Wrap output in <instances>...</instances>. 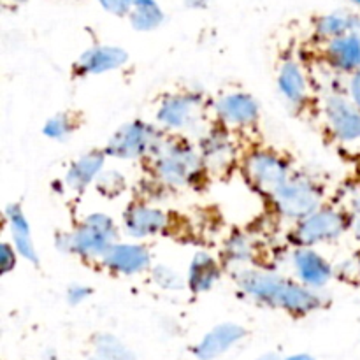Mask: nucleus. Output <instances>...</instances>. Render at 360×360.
I'll use <instances>...</instances> for the list:
<instances>
[{
	"mask_svg": "<svg viewBox=\"0 0 360 360\" xmlns=\"http://www.w3.org/2000/svg\"><path fill=\"white\" fill-rule=\"evenodd\" d=\"M102 267L122 276H136V274L151 271V253L148 246L141 243L118 241L105 252L101 259Z\"/></svg>",
	"mask_w": 360,
	"mask_h": 360,
	"instance_id": "nucleus-11",
	"label": "nucleus"
},
{
	"mask_svg": "<svg viewBox=\"0 0 360 360\" xmlns=\"http://www.w3.org/2000/svg\"><path fill=\"white\" fill-rule=\"evenodd\" d=\"M137 32H153L165 21L164 9L157 0H137L132 13L127 18Z\"/></svg>",
	"mask_w": 360,
	"mask_h": 360,
	"instance_id": "nucleus-23",
	"label": "nucleus"
},
{
	"mask_svg": "<svg viewBox=\"0 0 360 360\" xmlns=\"http://www.w3.org/2000/svg\"><path fill=\"white\" fill-rule=\"evenodd\" d=\"M292 269L299 283L313 290L327 287L334 276V267L322 253L315 248H297L290 255Z\"/></svg>",
	"mask_w": 360,
	"mask_h": 360,
	"instance_id": "nucleus-13",
	"label": "nucleus"
},
{
	"mask_svg": "<svg viewBox=\"0 0 360 360\" xmlns=\"http://www.w3.org/2000/svg\"><path fill=\"white\" fill-rule=\"evenodd\" d=\"M18 252L14 250L13 243L4 241L0 245V273L2 274H9L11 271H14L18 262Z\"/></svg>",
	"mask_w": 360,
	"mask_h": 360,
	"instance_id": "nucleus-30",
	"label": "nucleus"
},
{
	"mask_svg": "<svg viewBox=\"0 0 360 360\" xmlns=\"http://www.w3.org/2000/svg\"><path fill=\"white\" fill-rule=\"evenodd\" d=\"M136 2L137 0H98V4H101L105 13L118 18H129Z\"/></svg>",
	"mask_w": 360,
	"mask_h": 360,
	"instance_id": "nucleus-29",
	"label": "nucleus"
},
{
	"mask_svg": "<svg viewBox=\"0 0 360 360\" xmlns=\"http://www.w3.org/2000/svg\"><path fill=\"white\" fill-rule=\"evenodd\" d=\"M164 137L160 127L136 120L120 127L109 137L104 151L108 157L118 160H150Z\"/></svg>",
	"mask_w": 360,
	"mask_h": 360,
	"instance_id": "nucleus-5",
	"label": "nucleus"
},
{
	"mask_svg": "<svg viewBox=\"0 0 360 360\" xmlns=\"http://www.w3.org/2000/svg\"><path fill=\"white\" fill-rule=\"evenodd\" d=\"M278 91L292 108H304L309 101V81L304 69L295 58L281 62L276 77Z\"/></svg>",
	"mask_w": 360,
	"mask_h": 360,
	"instance_id": "nucleus-17",
	"label": "nucleus"
},
{
	"mask_svg": "<svg viewBox=\"0 0 360 360\" xmlns=\"http://www.w3.org/2000/svg\"><path fill=\"white\" fill-rule=\"evenodd\" d=\"M94 348L95 355L102 360H136L134 352L112 334H97Z\"/></svg>",
	"mask_w": 360,
	"mask_h": 360,
	"instance_id": "nucleus-25",
	"label": "nucleus"
},
{
	"mask_svg": "<svg viewBox=\"0 0 360 360\" xmlns=\"http://www.w3.org/2000/svg\"><path fill=\"white\" fill-rule=\"evenodd\" d=\"M347 95L352 98L355 105L360 109V70L355 74H352L348 77V86H347Z\"/></svg>",
	"mask_w": 360,
	"mask_h": 360,
	"instance_id": "nucleus-32",
	"label": "nucleus"
},
{
	"mask_svg": "<svg viewBox=\"0 0 360 360\" xmlns=\"http://www.w3.org/2000/svg\"><path fill=\"white\" fill-rule=\"evenodd\" d=\"M348 2H350V4H352V6L359 7V9H360V0H348Z\"/></svg>",
	"mask_w": 360,
	"mask_h": 360,
	"instance_id": "nucleus-35",
	"label": "nucleus"
},
{
	"mask_svg": "<svg viewBox=\"0 0 360 360\" xmlns=\"http://www.w3.org/2000/svg\"><path fill=\"white\" fill-rule=\"evenodd\" d=\"M188 9H206L213 0H183Z\"/></svg>",
	"mask_w": 360,
	"mask_h": 360,
	"instance_id": "nucleus-33",
	"label": "nucleus"
},
{
	"mask_svg": "<svg viewBox=\"0 0 360 360\" xmlns=\"http://www.w3.org/2000/svg\"><path fill=\"white\" fill-rule=\"evenodd\" d=\"M323 60L333 70L348 77L360 70V37L357 32L323 44Z\"/></svg>",
	"mask_w": 360,
	"mask_h": 360,
	"instance_id": "nucleus-19",
	"label": "nucleus"
},
{
	"mask_svg": "<svg viewBox=\"0 0 360 360\" xmlns=\"http://www.w3.org/2000/svg\"><path fill=\"white\" fill-rule=\"evenodd\" d=\"M352 229V217L343 210L333 206H322L297 221L290 232V241L297 248H315L343 238Z\"/></svg>",
	"mask_w": 360,
	"mask_h": 360,
	"instance_id": "nucleus-4",
	"label": "nucleus"
},
{
	"mask_svg": "<svg viewBox=\"0 0 360 360\" xmlns=\"http://www.w3.org/2000/svg\"><path fill=\"white\" fill-rule=\"evenodd\" d=\"M357 34H359V37H360V25H359V28H357Z\"/></svg>",
	"mask_w": 360,
	"mask_h": 360,
	"instance_id": "nucleus-39",
	"label": "nucleus"
},
{
	"mask_svg": "<svg viewBox=\"0 0 360 360\" xmlns=\"http://www.w3.org/2000/svg\"><path fill=\"white\" fill-rule=\"evenodd\" d=\"M129 62V53L120 46L97 44L84 49L74 65V72L79 76H102L122 69Z\"/></svg>",
	"mask_w": 360,
	"mask_h": 360,
	"instance_id": "nucleus-15",
	"label": "nucleus"
},
{
	"mask_svg": "<svg viewBox=\"0 0 360 360\" xmlns=\"http://www.w3.org/2000/svg\"><path fill=\"white\" fill-rule=\"evenodd\" d=\"M123 231L132 239H150L169 227V214L146 202H132L122 218Z\"/></svg>",
	"mask_w": 360,
	"mask_h": 360,
	"instance_id": "nucleus-12",
	"label": "nucleus"
},
{
	"mask_svg": "<svg viewBox=\"0 0 360 360\" xmlns=\"http://www.w3.org/2000/svg\"><path fill=\"white\" fill-rule=\"evenodd\" d=\"M95 186L105 199H115L120 197L127 190V178L116 169H104L102 174L98 176Z\"/></svg>",
	"mask_w": 360,
	"mask_h": 360,
	"instance_id": "nucleus-26",
	"label": "nucleus"
},
{
	"mask_svg": "<svg viewBox=\"0 0 360 360\" xmlns=\"http://www.w3.org/2000/svg\"><path fill=\"white\" fill-rule=\"evenodd\" d=\"M322 111L327 130L338 143L345 146L360 144V109L348 95L338 91L326 95Z\"/></svg>",
	"mask_w": 360,
	"mask_h": 360,
	"instance_id": "nucleus-9",
	"label": "nucleus"
},
{
	"mask_svg": "<svg viewBox=\"0 0 360 360\" xmlns=\"http://www.w3.org/2000/svg\"><path fill=\"white\" fill-rule=\"evenodd\" d=\"M150 164L157 181L169 188L195 185L206 172L199 146L179 137H164Z\"/></svg>",
	"mask_w": 360,
	"mask_h": 360,
	"instance_id": "nucleus-2",
	"label": "nucleus"
},
{
	"mask_svg": "<svg viewBox=\"0 0 360 360\" xmlns=\"http://www.w3.org/2000/svg\"><path fill=\"white\" fill-rule=\"evenodd\" d=\"M259 360H278V359L273 357V355H266V357H262V359H259Z\"/></svg>",
	"mask_w": 360,
	"mask_h": 360,
	"instance_id": "nucleus-37",
	"label": "nucleus"
},
{
	"mask_svg": "<svg viewBox=\"0 0 360 360\" xmlns=\"http://www.w3.org/2000/svg\"><path fill=\"white\" fill-rule=\"evenodd\" d=\"M255 259V245L248 236L236 232L227 239L224 246V260L229 266L236 267V271L248 267V264Z\"/></svg>",
	"mask_w": 360,
	"mask_h": 360,
	"instance_id": "nucleus-24",
	"label": "nucleus"
},
{
	"mask_svg": "<svg viewBox=\"0 0 360 360\" xmlns=\"http://www.w3.org/2000/svg\"><path fill=\"white\" fill-rule=\"evenodd\" d=\"M271 202L278 214L297 224L323 206V190L308 176L294 174L271 197Z\"/></svg>",
	"mask_w": 360,
	"mask_h": 360,
	"instance_id": "nucleus-6",
	"label": "nucleus"
},
{
	"mask_svg": "<svg viewBox=\"0 0 360 360\" xmlns=\"http://www.w3.org/2000/svg\"><path fill=\"white\" fill-rule=\"evenodd\" d=\"M185 280L192 294H206L213 290L221 280V266L207 252H197L190 260Z\"/></svg>",
	"mask_w": 360,
	"mask_h": 360,
	"instance_id": "nucleus-21",
	"label": "nucleus"
},
{
	"mask_svg": "<svg viewBox=\"0 0 360 360\" xmlns=\"http://www.w3.org/2000/svg\"><path fill=\"white\" fill-rule=\"evenodd\" d=\"M234 281L239 290L252 301L266 308L281 309L288 315L306 316L326 306V299L319 290L273 271L243 267L234 273Z\"/></svg>",
	"mask_w": 360,
	"mask_h": 360,
	"instance_id": "nucleus-1",
	"label": "nucleus"
},
{
	"mask_svg": "<svg viewBox=\"0 0 360 360\" xmlns=\"http://www.w3.org/2000/svg\"><path fill=\"white\" fill-rule=\"evenodd\" d=\"M88 360H102V359H98L97 355H94V357H90V359H88Z\"/></svg>",
	"mask_w": 360,
	"mask_h": 360,
	"instance_id": "nucleus-38",
	"label": "nucleus"
},
{
	"mask_svg": "<svg viewBox=\"0 0 360 360\" xmlns=\"http://www.w3.org/2000/svg\"><path fill=\"white\" fill-rule=\"evenodd\" d=\"M74 132V122L67 112H56V115L49 116L46 120L44 127H42V134L51 141H63L69 139L70 134Z\"/></svg>",
	"mask_w": 360,
	"mask_h": 360,
	"instance_id": "nucleus-27",
	"label": "nucleus"
},
{
	"mask_svg": "<svg viewBox=\"0 0 360 360\" xmlns=\"http://www.w3.org/2000/svg\"><path fill=\"white\" fill-rule=\"evenodd\" d=\"M246 338V329L239 323L225 322L207 330L202 340L193 347V355L199 360H217Z\"/></svg>",
	"mask_w": 360,
	"mask_h": 360,
	"instance_id": "nucleus-16",
	"label": "nucleus"
},
{
	"mask_svg": "<svg viewBox=\"0 0 360 360\" xmlns=\"http://www.w3.org/2000/svg\"><path fill=\"white\" fill-rule=\"evenodd\" d=\"M6 221L11 234V243L18 255L34 266H39V253L34 245V238H32L30 221H28L23 207L16 202L9 204L6 207Z\"/></svg>",
	"mask_w": 360,
	"mask_h": 360,
	"instance_id": "nucleus-20",
	"label": "nucleus"
},
{
	"mask_svg": "<svg viewBox=\"0 0 360 360\" xmlns=\"http://www.w3.org/2000/svg\"><path fill=\"white\" fill-rule=\"evenodd\" d=\"M214 115L225 129H246L259 122L260 105L253 95L229 91L214 102Z\"/></svg>",
	"mask_w": 360,
	"mask_h": 360,
	"instance_id": "nucleus-10",
	"label": "nucleus"
},
{
	"mask_svg": "<svg viewBox=\"0 0 360 360\" xmlns=\"http://www.w3.org/2000/svg\"><path fill=\"white\" fill-rule=\"evenodd\" d=\"M360 25V16L354 11L336 9L330 13L322 14L313 21V35L322 44L333 41V39L343 37V35L357 32Z\"/></svg>",
	"mask_w": 360,
	"mask_h": 360,
	"instance_id": "nucleus-22",
	"label": "nucleus"
},
{
	"mask_svg": "<svg viewBox=\"0 0 360 360\" xmlns=\"http://www.w3.org/2000/svg\"><path fill=\"white\" fill-rule=\"evenodd\" d=\"M199 151L206 171L225 172L236 160V146L231 134L224 125L213 127L200 136Z\"/></svg>",
	"mask_w": 360,
	"mask_h": 360,
	"instance_id": "nucleus-14",
	"label": "nucleus"
},
{
	"mask_svg": "<svg viewBox=\"0 0 360 360\" xmlns=\"http://www.w3.org/2000/svg\"><path fill=\"white\" fill-rule=\"evenodd\" d=\"M151 278H153V283H157L162 290H181L185 287L186 280H183L181 274L171 266H165V264H157V266L151 267Z\"/></svg>",
	"mask_w": 360,
	"mask_h": 360,
	"instance_id": "nucleus-28",
	"label": "nucleus"
},
{
	"mask_svg": "<svg viewBox=\"0 0 360 360\" xmlns=\"http://www.w3.org/2000/svg\"><path fill=\"white\" fill-rule=\"evenodd\" d=\"M120 231L116 221L105 213H90L67 234L56 238V248L81 259H98L118 243Z\"/></svg>",
	"mask_w": 360,
	"mask_h": 360,
	"instance_id": "nucleus-3",
	"label": "nucleus"
},
{
	"mask_svg": "<svg viewBox=\"0 0 360 360\" xmlns=\"http://www.w3.org/2000/svg\"><path fill=\"white\" fill-rule=\"evenodd\" d=\"M206 115V98L195 91L169 95L157 109V123L165 132H192L199 129Z\"/></svg>",
	"mask_w": 360,
	"mask_h": 360,
	"instance_id": "nucleus-8",
	"label": "nucleus"
},
{
	"mask_svg": "<svg viewBox=\"0 0 360 360\" xmlns=\"http://www.w3.org/2000/svg\"><path fill=\"white\" fill-rule=\"evenodd\" d=\"M243 172L246 181L267 197H273L294 176L287 158L271 150H255L246 155Z\"/></svg>",
	"mask_w": 360,
	"mask_h": 360,
	"instance_id": "nucleus-7",
	"label": "nucleus"
},
{
	"mask_svg": "<svg viewBox=\"0 0 360 360\" xmlns=\"http://www.w3.org/2000/svg\"><path fill=\"white\" fill-rule=\"evenodd\" d=\"M4 2H6V4H21L23 0H4Z\"/></svg>",
	"mask_w": 360,
	"mask_h": 360,
	"instance_id": "nucleus-36",
	"label": "nucleus"
},
{
	"mask_svg": "<svg viewBox=\"0 0 360 360\" xmlns=\"http://www.w3.org/2000/svg\"><path fill=\"white\" fill-rule=\"evenodd\" d=\"M283 360H315V359L308 354H295V355H290V357H287Z\"/></svg>",
	"mask_w": 360,
	"mask_h": 360,
	"instance_id": "nucleus-34",
	"label": "nucleus"
},
{
	"mask_svg": "<svg viewBox=\"0 0 360 360\" xmlns=\"http://www.w3.org/2000/svg\"><path fill=\"white\" fill-rule=\"evenodd\" d=\"M105 151L91 150L77 157L63 176V185L69 192L83 193L90 185H95L105 165Z\"/></svg>",
	"mask_w": 360,
	"mask_h": 360,
	"instance_id": "nucleus-18",
	"label": "nucleus"
},
{
	"mask_svg": "<svg viewBox=\"0 0 360 360\" xmlns=\"http://www.w3.org/2000/svg\"><path fill=\"white\" fill-rule=\"evenodd\" d=\"M91 294H94V290H91L88 285L74 283V285H70L69 288H67L65 301L69 302L70 306H79V304H83L86 299H90Z\"/></svg>",
	"mask_w": 360,
	"mask_h": 360,
	"instance_id": "nucleus-31",
	"label": "nucleus"
}]
</instances>
